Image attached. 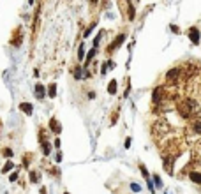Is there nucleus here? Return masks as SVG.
Wrapping results in <instances>:
<instances>
[{"label": "nucleus", "mask_w": 201, "mask_h": 194, "mask_svg": "<svg viewBox=\"0 0 201 194\" xmlns=\"http://www.w3.org/2000/svg\"><path fill=\"white\" fill-rule=\"evenodd\" d=\"M49 129H51V132H55V134H60V132H62V125H60V122H58L57 118H49Z\"/></svg>", "instance_id": "nucleus-1"}, {"label": "nucleus", "mask_w": 201, "mask_h": 194, "mask_svg": "<svg viewBox=\"0 0 201 194\" xmlns=\"http://www.w3.org/2000/svg\"><path fill=\"white\" fill-rule=\"evenodd\" d=\"M124 41H125V35H124V34H120V35H118V37H117V39L113 41V44H111V46L108 48V53L115 51V49H117V48H118V46H120V44H122Z\"/></svg>", "instance_id": "nucleus-2"}, {"label": "nucleus", "mask_w": 201, "mask_h": 194, "mask_svg": "<svg viewBox=\"0 0 201 194\" xmlns=\"http://www.w3.org/2000/svg\"><path fill=\"white\" fill-rule=\"evenodd\" d=\"M189 37H191V41H192V44H198V42H200V30L192 26V28L189 30Z\"/></svg>", "instance_id": "nucleus-3"}, {"label": "nucleus", "mask_w": 201, "mask_h": 194, "mask_svg": "<svg viewBox=\"0 0 201 194\" xmlns=\"http://www.w3.org/2000/svg\"><path fill=\"white\" fill-rule=\"evenodd\" d=\"M21 37H23V32H21V28H16V35H14V39L11 41L14 48H19V44H21Z\"/></svg>", "instance_id": "nucleus-4"}, {"label": "nucleus", "mask_w": 201, "mask_h": 194, "mask_svg": "<svg viewBox=\"0 0 201 194\" xmlns=\"http://www.w3.org/2000/svg\"><path fill=\"white\" fill-rule=\"evenodd\" d=\"M19 110H21L23 113H26V115H32V111H34V106H32L30 102H21V104H19Z\"/></svg>", "instance_id": "nucleus-5"}, {"label": "nucleus", "mask_w": 201, "mask_h": 194, "mask_svg": "<svg viewBox=\"0 0 201 194\" xmlns=\"http://www.w3.org/2000/svg\"><path fill=\"white\" fill-rule=\"evenodd\" d=\"M44 95H46L44 85H41V83H39V85H35V97H37V99H42Z\"/></svg>", "instance_id": "nucleus-6"}, {"label": "nucleus", "mask_w": 201, "mask_h": 194, "mask_svg": "<svg viewBox=\"0 0 201 194\" xmlns=\"http://www.w3.org/2000/svg\"><path fill=\"white\" fill-rule=\"evenodd\" d=\"M95 51H97V48H95V46H94V48H92V49L88 51V55H87V62H85V65H88V64L92 62V58L95 57Z\"/></svg>", "instance_id": "nucleus-7"}, {"label": "nucleus", "mask_w": 201, "mask_h": 194, "mask_svg": "<svg viewBox=\"0 0 201 194\" xmlns=\"http://www.w3.org/2000/svg\"><path fill=\"white\" fill-rule=\"evenodd\" d=\"M166 78H168V81L177 79V78H178V69H171V71L168 72V76H166Z\"/></svg>", "instance_id": "nucleus-8"}, {"label": "nucleus", "mask_w": 201, "mask_h": 194, "mask_svg": "<svg viewBox=\"0 0 201 194\" xmlns=\"http://www.w3.org/2000/svg\"><path fill=\"white\" fill-rule=\"evenodd\" d=\"M42 154H44V155H49V154H51V145H49V141H42Z\"/></svg>", "instance_id": "nucleus-9"}, {"label": "nucleus", "mask_w": 201, "mask_h": 194, "mask_svg": "<svg viewBox=\"0 0 201 194\" xmlns=\"http://www.w3.org/2000/svg\"><path fill=\"white\" fill-rule=\"evenodd\" d=\"M108 92H109V94H117V81H115V79L109 81V85H108Z\"/></svg>", "instance_id": "nucleus-10"}, {"label": "nucleus", "mask_w": 201, "mask_h": 194, "mask_svg": "<svg viewBox=\"0 0 201 194\" xmlns=\"http://www.w3.org/2000/svg\"><path fill=\"white\" fill-rule=\"evenodd\" d=\"M191 180H192V182H196V184H201V173L192 171V173H191Z\"/></svg>", "instance_id": "nucleus-11"}, {"label": "nucleus", "mask_w": 201, "mask_h": 194, "mask_svg": "<svg viewBox=\"0 0 201 194\" xmlns=\"http://www.w3.org/2000/svg\"><path fill=\"white\" fill-rule=\"evenodd\" d=\"M48 95H49V97H55V95H57V87H55V85H49V87H48Z\"/></svg>", "instance_id": "nucleus-12"}, {"label": "nucleus", "mask_w": 201, "mask_h": 194, "mask_svg": "<svg viewBox=\"0 0 201 194\" xmlns=\"http://www.w3.org/2000/svg\"><path fill=\"white\" fill-rule=\"evenodd\" d=\"M2 155H4L5 159H9V157H12V150H11V148H2Z\"/></svg>", "instance_id": "nucleus-13"}, {"label": "nucleus", "mask_w": 201, "mask_h": 194, "mask_svg": "<svg viewBox=\"0 0 201 194\" xmlns=\"http://www.w3.org/2000/svg\"><path fill=\"white\" fill-rule=\"evenodd\" d=\"M83 57H85V46L81 44V46H79V49H78V58H79V60H83Z\"/></svg>", "instance_id": "nucleus-14"}, {"label": "nucleus", "mask_w": 201, "mask_h": 194, "mask_svg": "<svg viewBox=\"0 0 201 194\" xmlns=\"http://www.w3.org/2000/svg\"><path fill=\"white\" fill-rule=\"evenodd\" d=\"M134 14H136V12H134V7L129 4V19H134Z\"/></svg>", "instance_id": "nucleus-15"}, {"label": "nucleus", "mask_w": 201, "mask_h": 194, "mask_svg": "<svg viewBox=\"0 0 201 194\" xmlns=\"http://www.w3.org/2000/svg\"><path fill=\"white\" fill-rule=\"evenodd\" d=\"M11 168H12V163H11V161H9V163H7V164H5V166H4V168H2V173H7V171H9V170H11Z\"/></svg>", "instance_id": "nucleus-16"}, {"label": "nucleus", "mask_w": 201, "mask_h": 194, "mask_svg": "<svg viewBox=\"0 0 201 194\" xmlns=\"http://www.w3.org/2000/svg\"><path fill=\"white\" fill-rule=\"evenodd\" d=\"M30 180H32L34 184L37 182V173H35V171H30Z\"/></svg>", "instance_id": "nucleus-17"}, {"label": "nucleus", "mask_w": 201, "mask_h": 194, "mask_svg": "<svg viewBox=\"0 0 201 194\" xmlns=\"http://www.w3.org/2000/svg\"><path fill=\"white\" fill-rule=\"evenodd\" d=\"M154 180H155V185H157V187H161V185H162V182H161V178H159L157 175L154 177Z\"/></svg>", "instance_id": "nucleus-18"}, {"label": "nucleus", "mask_w": 201, "mask_h": 194, "mask_svg": "<svg viewBox=\"0 0 201 194\" xmlns=\"http://www.w3.org/2000/svg\"><path fill=\"white\" fill-rule=\"evenodd\" d=\"M194 129H196V132H201V124H200V122L194 124Z\"/></svg>", "instance_id": "nucleus-19"}, {"label": "nucleus", "mask_w": 201, "mask_h": 194, "mask_svg": "<svg viewBox=\"0 0 201 194\" xmlns=\"http://www.w3.org/2000/svg\"><path fill=\"white\" fill-rule=\"evenodd\" d=\"M16 178H18V173H12V175H11V182H12V180H16Z\"/></svg>", "instance_id": "nucleus-20"}, {"label": "nucleus", "mask_w": 201, "mask_h": 194, "mask_svg": "<svg viewBox=\"0 0 201 194\" xmlns=\"http://www.w3.org/2000/svg\"><path fill=\"white\" fill-rule=\"evenodd\" d=\"M132 191H139V185L138 184H132Z\"/></svg>", "instance_id": "nucleus-21"}, {"label": "nucleus", "mask_w": 201, "mask_h": 194, "mask_svg": "<svg viewBox=\"0 0 201 194\" xmlns=\"http://www.w3.org/2000/svg\"><path fill=\"white\" fill-rule=\"evenodd\" d=\"M64 194H69V193H64Z\"/></svg>", "instance_id": "nucleus-22"}]
</instances>
